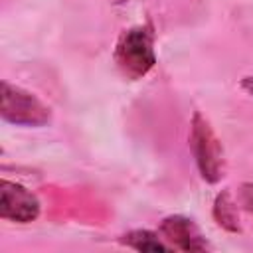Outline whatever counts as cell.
Instances as JSON below:
<instances>
[{"instance_id":"9c48e42d","label":"cell","mask_w":253,"mask_h":253,"mask_svg":"<svg viewBox=\"0 0 253 253\" xmlns=\"http://www.w3.org/2000/svg\"><path fill=\"white\" fill-rule=\"evenodd\" d=\"M241 89L247 91V93L253 97V75H247V77L241 79Z\"/></svg>"},{"instance_id":"3957f363","label":"cell","mask_w":253,"mask_h":253,"mask_svg":"<svg viewBox=\"0 0 253 253\" xmlns=\"http://www.w3.org/2000/svg\"><path fill=\"white\" fill-rule=\"evenodd\" d=\"M190 148L200 170V176L208 184H215L223 176V152L221 144L211 130L210 123L200 115L194 113L190 123Z\"/></svg>"},{"instance_id":"52a82bcc","label":"cell","mask_w":253,"mask_h":253,"mask_svg":"<svg viewBox=\"0 0 253 253\" xmlns=\"http://www.w3.org/2000/svg\"><path fill=\"white\" fill-rule=\"evenodd\" d=\"M121 243L126 247H132L142 253H168L172 247L160 237V233H154L150 229H132L121 237Z\"/></svg>"},{"instance_id":"6da1fadb","label":"cell","mask_w":253,"mask_h":253,"mask_svg":"<svg viewBox=\"0 0 253 253\" xmlns=\"http://www.w3.org/2000/svg\"><path fill=\"white\" fill-rule=\"evenodd\" d=\"M113 59L126 79H140L156 65L154 32L150 26H132L125 30L115 45Z\"/></svg>"},{"instance_id":"7a4b0ae2","label":"cell","mask_w":253,"mask_h":253,"mask_svg":"<svg viewBox=\"0 0 253 253\" xmlns=\"http://www.w3.org/2000/svg\"><path fill=\"white\" fill-rule=\"evenodd\" d=\"M0 115L6 123L16 126H43L51 121V111L34 93L12 85L0 83Z\"/></svg>"},{"instance_id":"8992f818","label":"cell","mask_w":253,"mask_h":253,"mask_svg":"<svg viewBox=\"0 0 253 253\" xmlns=\"http://www.w3.org/2000/svg\"><path fill=\"white\" fill-rule=\"evenodd\" d=\"M211 213H213V219L217 221V225L223 227L225 231H231V233L241 231L239 215H237V202L231 198V192L223 190L215 196Z\"/></svg>"},{"instance_id":"277c9868","label":"cell","mask_w":253,"mask_h":253,"mask_svg":"<svg viewBox=\"0 0 253 253\" xmlns=\"http://www.w3.org/2000/svg\"><path fill=\"white\" fill-rule=\"evenodd\" d=\"M42 204L34 192L22 184L2 180L0 182V217L16 223H30L40 215Z\"/></svg>"},{"instance_id":"5b68a950","label":"cell","mask_w":253,"mask_h":253,"mask_svg":"<svg viewBox=\"0 0 253 253\" xmlns=\"http://www.w3.org/2000/svg\"><path fill=\"white\" fill-rule=\"evenodd\" d=\"M160 237L178 251H206L210 249L198 225L186 215H168L158 225Z\"/></svg>"},{"instance_id":"ba28073f","label":"cell","mask_w":253,"mask_h":253,"mask_svg":"<svg viewBox=\"0 0 253 253\" xmlns=\"http://www.w3.org/2000/svg\"><path fill=\"white\" fill-rule=\"evenodd\" d=\"M237 204H239L243 210L253 211V182L241 184L239 194H237Z\"/></svg>"}]
</instances>
